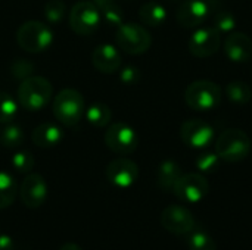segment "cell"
<instances>
[{
    "instance_id": "d4e9b609",
    "label": "cell",
    "mask_w": 252,
    "mask_h": 250,
    "mask_svg": "<svg viewBox=\"0 0 252 250\" xmlns=\"http://www.w3.org/2000/svg\"><path fill=\"white\" fill-rule=\"evenodd\" d=\"M226 96L236 105H247L252 97L250 85L245 81H232L226 85Z\"/></svg>"
},
{
    "instance_id": "83f0119b",
    "label": "cell",
    "mask_w": 252,
    "mask_h": 250,
    "mask_svg": "<svg viewBox=\"0 0 252 250\" xmlns=\"http://www.w3.org/2000/svg\"><path fill=\"white\" fill-rule=\"evenodd\" d=\"M34 165H35V159L28 150L16 152L12 156V167L19 174H30L34 168Z\"/></svg>"
},
{
    "instance_id": "7402d4cb",
    "label": "cell",
    "mask_w": 252,
    "mask_h": 250,
    "mask_svg": "<svg viewBox=\"0 0 252 250\" xmlns=\"http://www.w3.org/2000/svg\"><path fill=\"white\" fill-rule=\"evenodd\" d=\"M100 12L102 19H105L109 25H121L123 24V9L115 0H92Z\"/></svg>"
},
{
    "instance_id": "4316f807",
    "label": "cell",
    "mask_w": 252,
    "mask_h": 250,
    "mask_svg": "<svg viewBox=\"0 0 252 250\" xmlns=\"http://www.w3.org/2000/svg\"><path fill=\"white\" fill-rule=\"evenodd\" d=\"M18 112V103L15 99L7 94L0 91V124H9L15 119Z\"/></svg>"
},
{
    "instance_id": "e575fe53",
    "label": "cell",
    "mask_w": 252,
    "mask_h": 250,
    "mask_svg": "<svg viewBox=\"0 0 252 250\" xmlns=\"http://www.w3.org/2000/svg\"><path fill=\"white\" fill-rule=\"evenodd\" d=\"M59 250H83L78 245H75V243H65V245H62Z\"/></svg>"
},
{
    "instance_id": "484cf974",
    "label": "cell",
    "mask_w": 252,
    "mask_h": 250,
    "mask_svg": "<svg viewBox=\"0 0 252 250\" xmlns=\"http://www.w3.org/2000/svg\"><path fill=\"white\" fill-rule=\"evenodd\" d=\"M189 250H217L214 239L204 230H193L188 240Z\"/></svg>"
},
{
    "instance_id": "9c48e42d",
    "label": "cell",
    "mask_w": 252,
    "mask_h": 250,
    "mask_svg": "<svg viewBox=\"0 0 252 250\" xmlns=\"http://www.w3.org/2000/svg\"><path fill=\"white\" fill-rule=\"evenodd\" d=\"M106 147L117 155H130L139 146V136L133 127L126 122H115L105 133Z\"/></svg>"
},
{
    "instance_id": "ac0fdd59",
    "label": "cell",
    "mask_w": 252,
    "mask_h": 250,
    "mask_svg": "<svg viewBox=\"0 0 252 250\" xmlns=\"http://www.w3.org/2000/svg\"><path fill=\"white\" fill-rule=\"evenodd\" d=\"M62 130L53 122H43L37 125L31 134L32 143L40 149H52L58 146L62 140Z\"/></svg>"
},
{
    "instance_id": "836d02e7",
    "label": "cell",
    "mask_w": 252,
    "mask_h": 250,
    "mask_svg": "<svg viewBox=\"0 0 252 250\" xmlns=\"http://www.w3.org/2000/svg\"><path fill=\"white\" fill-rule=\"evenodd\" d=\"M0 250H16V245L10 236L0 234Z\"/></svg>"
},
{
    "instance_id": "f1b7e54d",
    "label": "cell",
    "mask_w": 252,
    "mask_h": 250,
    "mask_svg": "<svg viewBox=\"0 0 252 250\" xmlns=\"http://www.w3.org/2000/svg\"><path fill=\"white\" fill-rule=\"evenodd\" d=\"M220 165V158L216 152H202L196 158V167L201 172H214Z\"/></svg>"
},
{
    "instance_id": "9a60e30c",
    "label": "cell",
    "mask_w": 252,
    "mask_h": 250,
    "mask_svg": "<svg viewBox=\"0 0 252 250\" xmlns=\"http://www.w3.org/2000/svg\"><path fill=\"white\" fill-rule=\"evenodd\" d=\"M210 13L208 1L205 0H185L176 13L179 25L183 28H198L204 24Z\"/></svg>"
},
{
    "instance_id": "603a6c76",
    "label": "cell",
    "mask_w": 252,
    "mask_h": 250,
    "mask_svg": "<svg viewBox=\"0 0 252 250\" xmlns=\"http://www.w3.org/2000/svg\"><path fill=\"white\" fill-rule=\"evenodd\" d=\"M16 194L18 186L15 178L7 172L0 171V209L9 208L15 202Z\"/></svg>"
},
{
    "instance_id": "44dd1931",
    "label": "cell",
    "mask_w": 252,
    "mask_h": 250,
    "mask_svg": "<svg viewBox=\"0 0 252 250\" xmlns=\"http://www.w3.org/2000/svg\"><path fill=\"white\" fill-rule=\"evenodd\" d=\"M84 116L87 119V122L96 128H102L106 127L111 122L112 118V112L109 109L108 105L105 103H93L90 105L86 111H84Z\"/></svg>"
},
{
    "instance_id": "30bf717a",
    "label": "cell",
    "mask_w": 252,
    "mask_h": 250,
    "mask_svg": "<svg viewBox=\"0 0 252 250\" xmlns=\"http://www.w3.org/2000/svg\"><path fill=\"white\" fill-rule=\"evenodd\" d=\"M161 225L171 234L185 236V234H190L195 230L196 221L189 209L180 205H171L162 211Z\"/></svg>"
},
{
    "instance_id": "e0dca14e",
    "label": "cell",
    "mask_w": 252,
    "mask_h": 250,
    "mask_svg": "<svg viewBox=\"0 0 252 250\" xmlns=\"http://www.w3.org/2000/svg\"><path fill=\"white\" fill-rule=\"evenodd\" d=\"M93 66L103 74H114L121 66V55L117 47L111 44H99L92 52Z\"/></svg>"
},
{
    "instance_id": "6da1fadb",
    "label": "cell",
    "mask_w": 252,
    "mask_h": 250,
    "mask_svg": "<svg viewBox=\"0 0 252 250\" xmlns=\"http://www.w3.org/2000/svg\"><path fill=\"white\" fill-rule=\"evenodd\" d=\"M53 96L52 84L47 78L31 75L21 81L18 87V102L27 111H41Z\"/></svg>"
},
{
    "instance_id": "f546056e",
    "label": "cell",
    "mask_w": 252,
    "mask_h": 250,
    "mask_svg": "<svg viewBox=\"0 0 252 250\" xmlns=\"http://www.w3.org/2000/svg\"><path fill=\"white\" fill-rule=\"evenodd\" d=\"M236 27V18L232 12H219L214 16V28L220 32V34H227L232 32Z\"/></svg>"
},
{
    "instance_id": "52a82bcc",
    "label": "cell",
    "mask_w": 252,
    "mask_h": 250,
    "mask_svg": "<svg viewBox=\"0 0 252 250\" xmlns=\"http://www.w3.org/2000/svg\"><path fill=\"white\" fill-rule=\"evenodd\" d=\"M102 16L92 0L77 1L69 13V28L77 35H92L97 31Z\"/></svg>"
},
{
    "instance_id": "8992f818",
    "label": "cell",
    "mask_w": 252,
    "mask_h": 250,
    "mask_svg": "<svg viewBox=\"0 0 252 250\" xmlns=\"http://www.w3.org/2000/svg\"><path fill=\"white\" fill-rule=\"evenodd\" d=\"M115 43L123 52L128 55H142L149 50L152 37L143 25L128 22L118 25L115 32Z\"/></svg>"
},
{
    "instance_id": "277c9868",
    "label": "cell",
    "mask_w": 252,
    "mask_h": 250,
    "mask_svg": "<svg viewBox=\"0 0 252 250\" xmlns=\"http://www.w3.org/2000/svg\"><path fill=\"white\" fill-rule=\"evenodd\" d=\"M53 41L52 29L40 21H27L16 31V43L28 53H41Z\"/></svg>"
},
{
    "instance_id": "d590c367",
    "label": "cell",
    "mask_w": 252,
    "mask_h": 250,
    "mask_svg": "<svg viewBox=\"0 0 252 250\" xmlns=\"http://www.w3.org/2000/svg\"><path fill=\"white\" fill-rule=\"evenodd\" d=\"M205 1H208V0H205Z\"/></svg>"
},
{
    "instance_id": "5b68a950",
    "label": "cell",
    "mask_w": 252,
    "mask_h": 250,
    "mask_svg": "<svg viewBox=\"0 0 252 250\" xmlns=\"http://www.w3.org/2000/svg\"><path fill=\"white\" fill-rule=\"evenodd\" d=\"M185 102L195 111H211L221 102V88L210 80H198L188 85Z\"/></svg>"
},
{
    "instance_id": "1f68e13d",
    "label": "cell",
    "mask_w": 252,
    "mask_h": 250,
    "mask_svg": "<svg viewBox=\"0 0 252 250\" xmlns=\"http://www.w3.org/2000/svg\"><path fill=\"white\" fill-rule=\"evenodd\" d=\"M34 69H35V66L30 60H27V59H16L12 63V66H10L12 75L15 78H18V80H21V81L28 78V77H31Z\"/></svg>"
},
{
    "instance_id": "3957f363",
    "label": "cell",
    "mask_w": 252,
    "mask_h": 250,
    "mask_svg": "<svg viewBox=\"0 0 252 250\" xmlns=\"http://www.w3.org/2000/svg\"><path fill=\"white\" fill-rule=\"evenodd\" d=\"M53 115L65 127L77 125L86 111L84 99L80 91L74 88L61 90L53 99Z\"/></svg>"
},
{
    "instance_id": "7a4b0ae2",
    "label": "cell",
    "mask_w": 252,
    "mask_h": 250,
    "mask_svg": "<svg viewBox=\"0 0 252 250\" xmlns=\"http://www.w3.org/2000/svg\"><path fill=\"white\" fill-rule=\"evenodd\" d=\"M250 152L251 139L244 130L227 128L216 139V153L224 162H241L248 158Z\"/></svg>"
},
{
    "instance_id": "7c38bea8",
    "label": "cell",
    "mask_w": 252,
    "mask_h": 250,
    "mask_svg": "<svg viewBox=\"0 0 252 250\" xmlns=\"http://www.w3.org/2000/svg\"><path fill=\"white\" fill-rule=\"evenodd\" d=\"M106 180L117 189H128L139 178V167L127 158H117L106 167Z\"/></svg>"
},
{
    "instance_id": "5bb4252c",
    "label": "cell",
    "mask_w": 252,
    "mask_h": 250,
    "mask_svg": "<svg viewBox=\"0 0 252 250\" xmlns=\"http://www.w3.org/2000/svg\"><path fill=\"white\" fill-rule=\"evenodd\" d=\"M180 137L192 149H205L214 140V130L202 119H188L180 127Z\"/></svg>"
},
{
    "instance_id": "cb8c5ba5",
    "label": "cell",
    "mask_w": 252,
    "mask_h": 250,
    "mask_svg": "<svg viewBox=\"0 0 252 250\" xmlns=\"http://www.w3.org/2000/svg\"><path fill=\"white\" fill-rule=\"evenodd\" d=\"M24 131L21 127L9 122V124H0V146L6 149H16L24 141Z\"/></svg>"
},
{
    "instance_id": "ffe728a7",
    "label": "cell",
    "mask_w": 252,
    "mask_h": 250,
    "mask_svg": "<svg viewBox=\"0 0 252 250\" xmlns=\"http://www.w3.org/2000/svg\"><path fill=\"white\" fill-rule=\"evenodd\" d=\"M140 21L148 27H161L167 19V10L157 1H148L142 4L139 10Z\"/></svg>"
},
{
    "instance_id": "d6986e66",
    "label": "cell",
    "mask_w": 252,
    "mask_h": 250,
    "mask_svg": "<svg viewBox=\"0 0 252 250\" xmlns=\"http://www.w3.org/2000/svg\"><path fill=\"white\" fill-rule=\"evenodd\" d=\"M183 172L177 162L170 161V159L164 161L159 164V167L157 169V183L162 190L170 192V190H173L174 184L177 183V180L180 178Z\"/></svg>"
},
{
    "instance_id": "8fae6325",
    "label": "cell",
    "mask_w": 252,
    "mask_h": 250,
    "mask_svg": "<svg viewBox=\"0 0 252 250\" xmlns=\"http://www.w3.org/2000/svg\"><path fill=\"white\" fill-rule=\"evenodd\" d=\"M221 34L214 27H198L189 38V52L196 57H210L219 52Z\"/></svg>"
},
{
    "instance_id": "4fadbf2b",
    "label": "cell",
    "mask_w": 252,
    "mask_h": 250,
    "mask_svg": "<svg viewBox=\"0 0 252 250\" xmlns=\"http://www.w3.org/2000/svg\"><path fill=\"white\" fill-rule=\"evenodd\" d=\"M21 202L28 209H38L47 199V183L40 174H27L18 189Z\"/></svg>"
},
{
    "instance_id": "2e32d148",
    "label": "cell",
    "mask_w": 252,
    "mask_h": 250,
    "mask_svg": "<svg viewBox=\"0 0 252 250\" xmlns=\"http://www.w3.org/2000/svg\"><path fill=\"white\" fill-rule=\"evenodd\" d=\"M226 56L236 63H245L252 57L251 38L244 32H230L224 41Z\"/></svg>"
},
{
    "instance_id": "ba28073f",
    "label": "cell",
    "mask_w": 252,
    "mask_h": 250,
    "mask_svg": "<svg viewBox=\"0 0 252 250\" xmlns=\"http://www.w3.org/2000/svg\"><path fill=\"white\" fill-rule=\"evenodd\" d=\"M174 196L185 203H198L204 200L210 192L208 180L199 172L182 174L173 190Z\"/></svg>"
},
{
    "instance_id": "d6a6232c",
    "label": "cell",
    "mask_w": 252,
    "mask_h": 250,
    "mask_svg": "<svg viewBox=\"0 0 252 250\" xmlns=\"http://www.w3.org/2000/svg\"><path fill=\"white\" fill-rule=\"evenodd\" d=\"M120 78H121V81H123L124 84L133 85V84H136V83L140 80V71H139L137 68H134V66H126V68L121 71Z\"/></svg>"
},
{
    "instance_id": "4dcf8cb0",
    "label": "cell",
    "mask_w": 252,
    "mask_h": 250,
    "mask_svg": "<svg viewBox=\"0 0 252 250\" xmlns=\"http://www.w3.org/2000/svg\"><path fill=\"white\" fill-rule=\"evenodd\" d=\"M66 12V6L62 0H49L44 6V16L49 22H59Z\"/></svg>"
}]
</instances>
